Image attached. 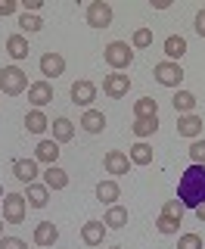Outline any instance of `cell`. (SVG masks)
Instances as JSON below:
<instances>
[{"instance_id":"obj_1","label":"cell","mask_w":205,"mask_h":249,"mask_svg":"<svg viewBox=\"0 0 205 249\" xmlns=\"http://www.w3.org/2000/svg\"><path fill=\"white\" fill-rule=\"evenodd\" d=\"M177 199L184 202V209H199L205 202V165H190L177 181Z\"/></svg>"},{"instance_id":"obj_2","label":"cell","mask_w":205,"mask_h":249,"mask_svg":"<svg viewBox=\"0 0 205 249\" xmlns=\"http://www.w3.org/2000/svg\"><path fill=\"white\" fill-rule=\"evenodd\" d=\"M102 59H106V66L112 69V72H124V69H131L134 62V47L128 41H112L102 50Z\"/></svg>"},{"instance_id":"obj_3","label":"cell","mask_w":205,"mask_h":249,"mask_svg":"<svg viewBox=\"0 0 205 249\" xmlns=\"http://www.w3.org/2000/svg\"><path fill=\"white\" fill-rule=\"evenodd\" d=\"M28 88H31L28 75L22 72L19 66H3V69H0V93H6V97H19V93H25Z\"/></svg>"},{"instance_id":"obj_4","label":"cell","mask_w":205,"mask_h":249,"mask_svg":"<svg viewBox=\"0 0 205 249\" xmlns=\"http://www.w3.org/2000/svg\"><path fill=\"white\" fill-rule=\"evenodd\" d=\"M153 75H155V81H159L162 88H174V90H180V81H184V75H187V72L180 69V62L162 59V62H155Z\"/></svg>"},{"instance_id":"obj_5","label":"cell","mask_w":205,"mask_h":249,"mask_svg":"<svg viewBox=\"0 0 205 249\" xmlns=\"http://www.w3.org/2000/svg\"><path fill=\"white\" fill-rule=\"evenodd\" d=\"M0 206H3V221L6 224H22L25 221V212H28L25 193H6Z\"/></svg>"},{"instance_id":"obj_6","label":"cell","mask_w":205,"mask_h":249,"mask_svg":"<svg viewBox=\"0 0 205 249\" xmlns=\"http://www.w3.org/2000/svg\"><path fill=\"white\" fill-rule=\"evenodd\" d=\"M128 90H131V78L124 72H109L106 78H102V93H106L109 100L128 97Z\"/></svg>"},{"instance_id":"obj_7","label":"cell","mask_w":205,"mask_h":249,"mask_svg":"<svg viewBox=\"0 0 205 249\" xmlns=\"http://www.w3.org/2000/svg\"><path fill=\"white\" fill-rule=\"evenodd\" d=\"M87 25L90 28H109L112 25V6L106 0H93L87 6Z\"/></svg>"},{"instance_id":"obj_8","label":"cell","mask_w":205,"mask_h":249,"mask_svg":"<svg viewBox=\"0 0 205 249\" xmlns=\"http://www.w3.org/2000/svg\"><path fill=\"white\" fill-rule=\"evenodd\" d=\"M72 103L75 106H84V109H90V103L97 100V84L87 81V78H78V81L72 84Z\"/></svg>"},{"instance_id":"obj_9","label":"cell","mask_w":205,"mask_h":249,"mask_svg":"<svg viewBox=\"0 0 205 249\" xmlns=\"http://www.w3.org/2000/svg\"><path fill=\"white\" fill-rule=\"evenodd\" d=\"M102 168H106L109 175H115V178L128 175V171H131V159H128V153H121V150H109L106 156H102Z\"/></svg>"},{"instance_id":"obj_10","label":"cell","mask_w":205,"mask_h":249,"mask_svg":"<svg viewBox=\"0 0 205 249\" xmlns=\"http://www.w3.org/2000/svg\"><path fill=\"white\" fill-rule=\"evenodd\" d=\"M37 66H41L44 81H47V78H59V75H66V56H62V53H44Z\"/></svg>"},{"instance_id":"obj_11","label":"cell","mask_w":205,"mask_h":249,"mask_svg":"<svg viewBox=\"0 0 205 249\" xmlns=\"http://www.w3.org/2000/svg\"><path fill=\"white\" fill-rule=\"evenodd\" d=\"M177 137H190V140H199L202 137V115H177Z\"/></svg>"},{"instance_id":"obj_12","label":"cell","mask_w":205,"mask_h":249,"mask_svg":"<svg viewBox=\"0 0 205 249\" xmlns=\"http://www.w3.org/2000/svg\"><path fill=\"white\" fill-rule=\"evenodd\" d=\"M13 175H16V181H22V184H34L37 181V159H16L13 162Z\"/></svg>"},{"instance_id":"obj_13","label":"cell","mask_w":205,"mask_h":249,"mask_svg":"<svg viewBox=\"0 0 205 249\" xmlns=\"http://www.w3.org/2000/svg\"><path fill=\"white\" fill-rule=\"evenodd\" d=\"M50 100H53V84L50 81H34L28 88V103L34 106V109H44Z\"/></svg>"},{"instance_id":"obj_14","label":"cell","mask_w":205,"mask_h":249,"mask_svg":"<svg viewBox=\"0 0 205 249\" xmlns=\"http://www.w3.org/2000/svg\"><path fill=\"white\" fill-rule=\"evenodd\" d=\"M106 224L102 221H97V218H90V221H84L81 224V240L87 246H102V237H106Z\"/></svg>"},{"instance_id":"obj_15","label":"cell","mask_w":205,"mask_h":249,"mask_svg":"<svg viewBox=\"0 0 205 249\" xmlns=\"http://www.w3.org/2000/svg\"><path fill=\"white\" fill-rule=\"evenodd\" d=\"M59 240V228L53 221H37L34 224V246H53Z\"/></svg>"},{"instance_id":"obj_16","label":"cell","mask_w":205,"mask_h":249,"mask_svg":"<svg viewBox=\"0 0 205 249\" xmlns=\"http://www.w3.org/2000/svg\"><path fill=\"white\" fill-rule=\"evenodd\" d=\"M6 53H10V59H16V62L28 59V53H31L28 37L25 35H10V37H6Z\"/></svg>"},{"instance_id":"obj_17","label":"cell","mask_w":205,"mask_h":249,"mask_svg":"<svg viewBox=\"0 0 205 249\" xmlns=\"http://www.w3.org/2000/svg\"><path fill=\"white\" fill-rule=\"evenodd\" d=\"M128 159H131V165H153L155 153H153V146H149L146 140H137V143L128 150Z\"/></svg>"},{"instance_id":"obj_18","label":"cell","mask_w":205,"mask_h":249,"mask_svg":"<svg viewBox=\"0 0 205 249\" xmlns=\"http://www.w3.org/2000/svg\"><path fill=\"white\" fill-rule=\"evenodd\" d=\"M44 184H47V190H66V187H68V171L59 168V165H47Z\"/></svg>"},{"instance_id":"obj_19","label":"cell","mask_w":205,"mask_h":249,"mask_svg":"<svg viewBox=\"0 0 205 249\" xmlns=\"http://www.w3.org/2000/svg\"><path fill=\"white\" fill-rule=\"evenodd\" d=\"M25 199H28V206L31 209H44L47 202H50V190H47V184H28L25 187Z\"/></svg>"},{"instance_id":"obj_20","label":"cell","mask_w":205,"mask_h":249,"mask_svg":"<svg viewBox=\"0 0 205 249\" xmlns=\"http://www.w3.org/2000/svg\"><path fill=\"white\" fill-rule=\"evenodd\" d=\"M59 153H62V150H59L56 140H41V143H37V150H34V159L44 162V165H56Z\"/></svg>"},{"instance_id":"obj_21","label":"cell","mask_w":205,"mask_h":249,"mask_svg":"<svg viewBox=\"0 0 205 249\" xmlns=\"http://www.w3.org/2000/svg\"><path fill=\"white\" fill-rule=\"evenodd\" d=\"M81 124L84 131H87V134H100L102 128H106V115L100 112V109H84V115H81Z\"/></svg>"},{"instance_id":"obj_22","label":"cell","mask_w":205,"mask_h":249,"mask_svg":"<svg viewBox=\"0 0 205 249\" xmlns=\"http://www.w3.org/2000/svg\"><path fill=\"white\" fill-rule=\"evenodd\" d=\"M134 119H159V100L140 97L137 103H134Z\"/></svg>"},{"instance_id":"obj_23","label":"cell","mask_w":205,"mask_h":249,"mask_svg":"<svg viewBox=\"0 0 205 249\" xmlns=\"http://www.w3.org/2000/svg\"><path fill=\"white\" fill-rule=\"evenodd\" d=\"M121 196V187H118V181L112 178V181H100L97 184V199L106 202V206H115V199Z\"/></svg>"},{"instance_id":"obj_24","label":"cell","mask_w":205,"mask_h":249,"mask_svg":"<svg viewBox=\"0 0 205 249\" xmlns=\"http://www.w3.org/2000/svg\"><path fill=\"white\" fill-rule=\"evenodd\" d=\"M25 128H28V134H44V131L50 128V119L44 115V109H31V112H25Z\"/></svg>"},{"instance_id":"obj_25","label":"cell","mask_w":205,"mask_h":249,"mask_svg":"<svg viewBox=\"0 0 205 249\" xmlns=\"http://www.w3.org/2000/svg\"><path fill=\"white\" fill-rule=\"evenodd\" d=\"M184 53H187V37L184 35H168L165 37V56H168L171 62H177Z\"/></svg>"},{"instance_id":"obj_26","label":"cell","mask_w":205,"mask_h":249,"mask_svg":"<svg viewBox=\"0 0 205 249\" xmlns=\"http://www.w3.org/2000/svg\"><path fill=\"white\" fill-rule=\"evenodd\" d=\"M171 103H174L177 115H190L199 100H196V93H190V90H174V100H171Z\"/></svg>"},{"instance_id":"obj_27","label":"cell","mask_w":205,"mask_h":249,"mask_svg":"<svg viewBox=\"0 0 205 249\" xmlns=\"http://www.w3.org/2000/svg\"><path fill=\"white\" fill-rule=\"evenodd\" d=\"M53 124V140H56V143H68V140L75 137V124L66 119V115H62V119H56V122H50Z\"/></svg>"},{"instance_id":"obj_28","label":"cell","mask_w":205,"mask_h":249,"mask_svg":"<svg viewBox=\"0 0 205 249\" xmlns=\"http://www.w3.org/2000/svg\"><path fill=\"white\" fill-rule=\"evenodd\" d=\"M102 224H106V228H112V231L124 228V224H128V209H124V206H109V212H106V218H102Z\"/></svg>"},{"instance_id":"obj_29","label":"cell","mask_w":205,"mask_h":249,"mask_svg":"<svg viewBox=\"0 0 205 249\" xmlns=\"http://www.w3.org/2000/svg\"><path fill=\"white\" fill-rule=\"evenodd\" d=\"M131 131H134L140 140H146V137H153L155 131H159V119H134Z\"/></svg>"},{"instance_id":"obj_30","label":"cell","mask_w":205,"mask_h":249,"mask_svg":"<svg viewBox=\"0 0 205 249\" xmlns=\"http://www.w3.org/2000/svg\"><path fill=\"white\" fill-rule=\"evenodd\" d=\"M19 28L25 31V35H37V31L44 28V19L37 13H22L19 16Z\"/></svg>"},{"instance_id":"obj_31","label":"cell","mask_w":205,"mask_h":249,"mask_svg":"<svg viewBox=\"0 0 205 249\" xmlns=\"http://www.w3.org/2000/svg\"><path fill=\"white\" fill-rule=\"evenodd\" d=\"M180 224H184L180 218H171V215H162V212H159V218H155V231L165 233V237L177 233V231H180Z\"/></svg>"},{"instance_id":"obj_32","label":"cell","mask_w":205,"mask_h":249,"mask_svg":"<svg viewBox=\"0 0 205 249\" xmlns=\"http://www.w3.org/2000/svg\"><path fill=\"white\" fill-rule=\"evenodd\" d=\"M131 47L134 50H146V47H153V28H137L131 37Z\"/></svg>"},{"instance_id":"obj_33","label":"cell","mask_w":205,"mask_h":249,"mask_svg":"<svg viewBox=\"0 0 205 249\" xmlns=\"http://www.w3.org/2000/svg\"><path fill=\"white\" fill-rule=\"evenodd\" d=\"M187 153H190V162H193V165H205V140H193Z\"/></svg>"},{"instance_id":"obj_34","label":"cell","mask_w":205,"mask_h":249,"mask_svg":"<svg viewBox=\"0 0 205 249\" xmlns=\"http://www.w3.org/2000/svg\"><path fill=\"white\" fill-rule=\"evenodd\" d=\"M162 215H171V218H180V221H184V202L180 199H165Z\"/></svg>"},{"instance_id":"obj_35","label":"cell","mask_w":205,"mask_h":249,"mask_svg":"<svg viewBox=\"0 0 205 249\" xmlns=\"http://www.w3.org/2000/svg\"><path fill=\"white\" fill-rule=\"evenodd\" d=\"M177 249H202V237L199 233H180Z\"/></svg>"},{"instance_id":"obj_36","label":"cell","mask_w":205,"mask_h":249,"mask_svg":"<svg viewBox=\"0 0 205 249\" xmlns=\"http://www.w3.org/2000/svg\"><path fill=\"white\" fill-rule=\"evenodd\" d=\"M0 249H28V243L19 237H0Z\"/></svg>"},{"instance_id":"obj_37","label":"cell","mask_w":205,"mask_h":249,"mask_svg":"<svg viewBox=\"0 0 205 249\" xmlns=\"http://www.w3.org/2000/svg\"><path fill=\"white\" fill-rule=\"evenodd\" d=\"M16 13H19L16 0H0V16H16Z\"/></svg>"},{"instance_id":"obj_38","label":"cell","mask_w":205,"mask_h":249,"mask_svg":"<svg viewBox=\"0 0 205 249\" xmlns=\"http://www.w3.org/2000/svg\"><path fill=\"white\" fill-rule=\"evenodd\" d=\"M193 28H196V35H199V37H205V6L196 13V25Z\"/></svg>"},{"instance_id":"obj_39","label":"cell","mask_w":205,"mask_h":249,"mask_svg":"<svg viewBox=\"0 0 205 249\" xmlns=\"http://www.w3.org/2000/svg\"><path fill=\"white\" fill-rule=\"evenodd\" d=\"M22 6H25V13H37V10H41V0H22Z\"/></svg>"},{"instance_id":"obj_40","label":"cell","mask_w":205,"mask_h":249,"mask_svg":"<svg viewBox=\"0 0 205 249\" xmlns=\"http://www.w3.org/2000/svg\"><path fill=\"white\" fill-rule=\"evenodd\" d=\"M153 6H155V10H168L171 3H168V0H153Z\"/></svg>"},{"instance_id":"obj_41","label":"cell","mask_w":205,"mask_h":249,"mask_svg":"<svg viewBox=\"0 0 205 249\" xmlns=\"http://www.w3.org/2000/svg\"><path fill=\"white\" fill-rule=\"evenodd\" d=\"M196 218H199V221L205 224V202H202V206H199V209H196Z\"/></svg>"},{"instance_id":"obj_42","label":"cell","mask_w":205,"mask_h":249,"mask_svg":"<svg viewBox=\"0 0 205 249\" xmlns=\"http://www.w3.org/2000/svg\"><path fill=\"white\" fill-rule=\"evenodd\" d=\"M3 196H6V193H3V184H0V202H3Z\"/></svg>"},{"instance_id":"obj_43","label":"cell","mask_w":205,"mask_h":249,"mask_svg":"<svg viewBox=\"0 0 205 249\" xmlns=\"http://www.w3.org/2000/svg\"><path fill=\"white\" fill-rule=\"evenodd\" d=\"M0 237H3V218H0Z\"/></svg>"},{"instance_id":"obj_44","label":"cell","mask_w":205,"mask_h":249,"mask_svg":"<svg viewBox=\"0 0 205 249\" xmlns=\"http://www.w3.org/2000/svg\"><path fill=\"white\" fill-rule=\"evenodd\" d=\"M112 249H124V246H112Z\"/></svg>"},{"instance_id":"obj_45","label":"cell","mask_w":205,"mask_h":249,"mask_svg":"<svg viewBox=\"0 0 205 249\" xmlns=\"http://www.w3.org/2000/svg\"><path fill=\"white\" fill-rule=\"evenodd\" d=\"M0 103H3V93H0Z\"/></svg>"}]
</instances>
